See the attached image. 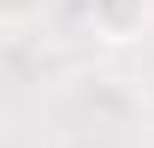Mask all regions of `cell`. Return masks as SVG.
<instances>
[{
	"label": "cell",
	"instance_id": "1",
	"mask_svg": "<svg viewBox=\"0 0 154 148\" xmlns=\"http://www.w3.org/2000/svg\"><path fill=\"white\" fill-rule=\"evenodd\" d=\"M154 6L148 0H89V24H95L101 42H142V30H148Z\"/></svg>",
	"mask_w": 154,
	"mask_h": 148
}]
</instances>
